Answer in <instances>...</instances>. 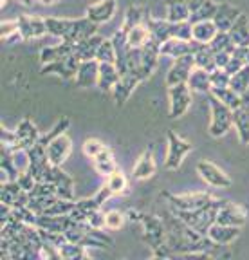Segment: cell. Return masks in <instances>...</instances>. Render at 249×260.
I'll list each match as a JSON object with an SVG mask.
<instances>
[{"label": "cell", "mask_w": 249, "mask_h": 260, "mask_svg": "<svg viewBox=\"0 0 249 260\" xmlns=\"http://www.w3.org/2000/svg\"><path fill=\"white\" fill-rule=\"evenodd\" d=\"M70 152H73V141L67 134L58 136L47 145V157L54 167H61L69 159Z\"/></svg>", "instance_id": "cell-16"}, {"label": "cell", "mask_w": 249, "mask_h": 260, "mask_svg": "<svg viewBox=\"0 0 249 260\" xmlns=\"http://www.w3.org/2000/svg\"><path fill=\"white\" fill-rule=\"evenodd\" d=\"M0 203L13 208H22L29 204V191H25L17 181H6L0 188Z\"/></svg>", "instance_id": "cell-15"}, {"label": "cell", "mask_w": 249, "mask_h": 260, "mask_svg": "<svg viewBox=\"0 0 249 260\" xmlns=\"http://www.w3.org/2000/svg\"><path fill=\"white\" fill-rule=\"evenodd\" d=\"M0 172H2V183H6V181H17L18 175H20V168L17 167L13 154L4 150V148L0 152Z\"/></svg>", "instance_id": "cell-36"}, {"label": "cell", "mask_w": 249, "mask_h": 260, "mask_svg": "<svg viewBox=\"0 0 249 260\" xmlns=\"http://www.w3.org/2000/svg\"><path fill=\"white\" fill-rule=\"evenodd\" d=\"M197 172H199L200 179L213 188H229L233 184L231 177L211 161H199L197 162Z\"/></svg>", "instance_id": "cell-8"}, {"label": "cell", "mask_w": 249, "mask_h": 260, "mask_svg": "<svg viewBox=\"0 0 249 260\" xmlns=\"http://www.w3.org/2000/svg\"><path fill=\"white\" fill-rule=\"evenodd\" d=\"M217 8H219V4H215L213 0H206L204 4L200 6L197 11L192 13L190 22L195 24V22H200V20H213V16H215V13H217Z\"/></svg>", "instance_id": "cell-45"}, {"label": "cell", "mask_w": 249, "mask_h": 260, "mask_svg": "<svg viewBox=\"0 0 249 260\" xmlns=\"http://www.w3.org/2000/svg\"><path fill=\"white\" fill-rule=\"evenodd\" d=\"M47 183H53L54 188H56V193L58 197H63V199H70V201H76L74 199V179L70 177L67 172H63L60 167H54L51 165L47 174H45V179Z\"/></svg>", "instance_id": "cell-9"}, {"label": "cell", "mask_w": 249, "mask_h": 260, "mask_svg": "<svg viewBox=\"0 0 249 260\" xmlns=\"http://www.w3.org/2000/svg\"><path fill=\"white\" fill-rule=\"evenodd\" d=\"M166 4V18L172 22H188L192 16V9H190L186 0H164Z\"/></svg>", "instance_id": "cell-33"}, {"label": "cell", "mask_w": 249, "mask_h": 260, "mask_svg": "<svg viewBox=\"0 0 249 260\" xmlns=\"http://www.w3.org/2000/svg\"><path fill=\"white\" fill-rule=\"evenodd\" d=\"M125 213H121L119 210H111L106 211V230H121V226L125 224Z\"/></svg>", "instance_id": "cell-50"}, {"label": "cell", "mask_w": 249, "mask_h": 260, "mask_svg": "<svg viewBox=\"0 0 249 260\" xmlns=\"http://www.w3.org/2000/svg\"><path fill=\"white\" fill-rule=\"evenodd\" d=\"M83 244H76V242H69L67 240L61 248H58L60 251V258L61 260H82V258H89V253Z\"/></svg>", "instance_id": "cell-39"}, {"label": "cell", "mask_w": 249, "mask_h": 260, "mask_svg": "<svg viewBox=\"0 0 249 260\" xmlns=\"http://www.w3.org/2000/svg\"><path fill=\"white\" fill-rule=\"evenodd\" d=\"M226 203H228V201H224V199H213L211 203H208L202 208H197V210H190V211L172 210V213L179 217L183 222L192 226L195 232L202 233V235H208L209 228L217 222L219 210H221Z\"/></svg>", "instance_id": "cell-3"}, {"label": "cell", "mask_w": 249, "mask_h": 260, "mask_svg": "<svg viewBox=\"0 0 249 260\" xmlns=\"http://www.w3.org/2000/svg\"><path fill=\"white\" fill-rule=\"evenodd\" d=\"M219 29L213 20H200L192 24V40L199 42V44H209Z\"/></svg>", "instance_id": "cell-34"}, {"label": "cell", "mask_w": 249, "mask_h": 260, "mask_svg": "<svg viewBox=\"0 0 249 260\" xmlns=\"http://www.w3.org/2000/svg\"><path fill=\"white\" fill-rule=\"evenodd\" d=\"M209 78H211V87H228L229 80H231V76L224 69H221V67L213 69L209 73Z\"/></svg>", "instance_id": "cell-52"}, {"label": "cell", "mask_w": 249, "mask_h": 260, "mask_svg": "<svg viewBox=\"0 0 249 260\" xmlns=\"http://www.w3.org/2000/svg\"><path fill=\"white\" fill-rule=\"evenodd\" d=\"M209 110H211V121L208 126V134L211 138H222L228 134V130L233 126V109L217 100L213 94H208Z\"/></svg>", "instance_id": "cell-4"}, {"label": "cell", "mask_w": 249, "mask_h": 260, "mask_svg": "<svg viewBox=\"0 0 249 260\" xmlns=\"http://www.w3.org/2000/svg\"><path fill=\"white\" fill-rule=\"evenodd\" d=\"M17 136H18V139H20V145H22L24 150H27V148H31L33 145H37L42 138L40 132H38V128H37V125H34L29 118H24L20 123H18Z\"/></svg>", "instance_id": "cell-25"}, {"label": "cell", "mask_w": 249, "mask_h": 260, "mask_svg": "<svg viewBox=\"0 0 249 260\" xmlns=\"http://www.w3.org/2000/svg\"><path fill=\"white\" fill-rule=\"evenodd\" d=\"M188 87L192 89V92L199 94H209L211 90V78H209V71L200 69V67H193V71L190 73L188 78Z\"/></svg>", "instance_id": "cell-30"}, {"label": "cell", "mask_w": 249, "mask_h": 260, "mask_svg": "<svg viewBox=\"0 0 249 260\" xmlns=\"http://www.w3.org/2000/svg\"><path fill=\"white\" fill-rule=\"evenodd\" d=\"M231 54L233 53H215V63H217V67L224 69L226 65H228V61L231 60Z\"/></svg>", "instance_id": "cell-54"}, {"label": "cell", "mask_w": 249, "mask_h": 260, "mask_svg": "<svg viewBox=\"0 0 249 260\" xmlns=\"http://www.w3.org/2000/svg\"><path fill=\"white\" fill-rule=\"evenodd\" d=\"M106 186L111 188L114 195H127L128 191V179L121 170H116L112 175L106 177Z\"/></svg>", "instance_id": "cell-42"}, {"label": "cell", "mask_w": 249, "mask_h": 260, "mask_svg": "<svg viewBox=\"0 0 249 260\" xmlns=\"http://www.w3.org/2000/svg\"><path fill=\"white\" fill-rule=\"evenodd\" d=\"M195 67V60H193V54H188V56L177 58L173 60L172 67L166 74V87H175L181 85V83H186L190 78V73Z\"/></svg>", "instance_id": "cell-12"}, {"label": "cell", "mask_w": 249, "mask_h": 260, "mask_svg": "<svg viewBox=\"0 0 249 260\" xmlns=\"http://www.w3.org/2000/svg\"><path fill=\"white\" fill-rule=\"evenodd\" d=\"M228 32L237 47H249V18H247V15L242 13Z\"/></svg>", "instance_id": "cell-32"}, {"label": "cell", "mask_w": 249, "mask_h": 260, "mask_svg": "<svg viewBox=\"0 0 249 260\" xmlns=\"http://www.w3.org/2000/svg\"><path fill=\"white\" fill-rule=\"evenodd\" d=\"M87 224H89L90 228H96V230H103V228H106V213H103L101 208H98V210H92L87 215Z\"/></svg>", "instance_id": "cell-51"}, {"label": "cell", "mask_w": 249, "mask_h": 260, "mask_svg": "<svg viewBox=\"0 0 249 260\" xmlns=\"http://www.w3.org/2000/svg\"><path fill=\"white\" fill-rule=\"evenodd\" d=\"M18 32H20L22 40H34V38L44 37L47 31V24L45 18L40 16H31V15H20L18 16Z\"/></svg>", "instance_id": "cell-14"}, {"label": "cell", "mask_w": 249, "mask_h": 260, "mask_svg": "<svg viewBox=\"0 0 249 260\" xmlns=\"http://www.w3.org/2000/svg\"><path fill=\"white\" fill-rule=\"evenodd\" d=\"M197 45L199 42L195 40H184V38H170V40L163 42L161 44L159 53L161 56L164 58H172V60H177V58L188 56V54L195 53Z\"/></svg>", "instance_id": "cell-13"}, {"label": "cell", "mask_w": 249, "mask_h": 260, "mask_svg": "<svg viewBox=\"0 0 249 260\" xmlns=\"http://www.w3.org/2000/svg\"><path fill=\"white\" fill-rule=\"evenodd\" d=\"M193 60H195V67H200V69H206L211 73L213 69H217L215 63V53L213 49L209 47V44H199L193 53Z\"/></svg>", "instance_id": "cell-35"}, {"label": "cell", "mask_w": 249, "mask_h": 260, "mask_svg": "<svg viewBox=\"0 0 249 260\" xmlns=\"http://www.w3.org/2000/svg\"><path fill=\"white\" fill-rule=\"evenodd\" d=\"M217 222L226 224V226H238L242 228L247 222V211L244 206L237 203H226L224 206L219 210V215H217Z\"/></svg>", "instance_id": "cell-17"}, {"label": "cell", "mask_w": 249, "mask_h": 260, "mask_svg": "<svg viewBox=\"0 0 249 260\" xmlns=\"http://www.w3.org/2000/svg\"><path fill=\"white\" fill-rule=\"evenodd\" d=\"M69 54H74V44L61 40L60 44L47 45V47L42 49L40 51V61H42V65H45V63H51V61L61 60V58L69 56Z\"/></svg>", "instance_id": "cell-24"}, {"label": "cell", "mask_w": 249, "mask_h": 260, "mask_svg": "<svg viewBox=\"0 0 249 260\" xmlns=\"http://www.w3.org/2000/svg\"><path fill=\"white\" fill-rule=\"evenodd\" d=\"M127 37H128L130 47H143V45L150 40L152 35H150V29H148L147 22H145V24H139V25H135V27H132L130 31L127 32Z\"/></svg>", "instance_id": "cell-41"}, {"label": "cell", "mask_w": 249, "mask_h": 260, "mask_svg": "<svg viewBox=\"0 0 249 260\" xmlns=\"http://www.w3.org/2000/svg\"><path fill=\"white\" fill-rule=\"evenodd\" d=\"M193 150V145L175 134L173 130H168V152L166 159H164V168L166 170H179L183 165L184 157Z\"/></svg>", "instance_id": "cell-5"}, {"label": "cell", "mask_w": 249, "mask_h": 260, "mask_svg": "<svg viewBox=\"0 0 249 260\" xmlns=\"http://www.w3.org/2000/svg\"><path fill=\"white\" fill-rule=\"evenodd\" d=\"M209 94H213L217 100H221L224 105H228L229 109H233V110L238 109V107L242 105V96L238 92H235L229 85L228 87H211Z\"/></svg>", "instance_id": "cell-37"}, {"label": "cell", "mask_w": 249, "mask_h": 260, "mask_svg": "<svg viewBox=\"0 0 249 260\" xmlns=\"http://www.w3.org/2000/svg\"><path fill=\"white\" fill-rule=\"evenodd\" d=\"M0 37H2V40L4 42L11 40V37L20 38V32H18V18H13V20H2V24H0Z\"/></svg>", "instance_id": "cell-48"}, {"label": "cell", "mask_w": 249, "mask_h": 260, "mask_svg": "<svg viewBox=\"0 0 249 260\" xmlns=\"http://www.w3.org/2000/svg\"><path fill=\"white\" fill-rule=\"evenodd\" d=\"M96 60L99 61V63H103V61H106V63H116V60H118V56H116V47L114 44H112V40H103L101 45H99L98 53H96Z\"/></svg>", "instance_id": "cell-46"}, {"label": "cell", "mask_w": 249, "mask_h": 260, "mask_svg": "<svg viewBox=\"0 0 249 260\" xmlns=\"http://www.w3.org/2000/svg\"><path fill=\"white\" fill-rule=\"evenodd\" d=\"M238 235H240V228L238 226H226V224H219V222L213 224L208 232L209 239L215 240L217 244H222V246L231 244L235 239H238Z\"/></svg>", "instance_id": "cell-27"}, {"label": "cell", "mask_w": 249, "mask_h": 260, "mask_svg": "<svg viewBox=\"0 0 249 260\" xmlns=\"http://www.w3.org/2000/svg\"><path fill=\"white\" fill-rule=\"evenodd\" d=\"M164 199L170 203L172 210H181V211H190V210H197V208L206 206L208 203H211L215 197L208 191H193V193H163Z\"/></svg>", "instance_id": "cell-6"}, {"label": "cell", "mask_w": 249, "mask_h": 260, "mask_svg": "<svg viewBox=\"0 0 249 260\" xmlns=\"http://www.w3.org/2000/svg\"><path fill=\"white\" fill-rule=\"evenodd\" d=\"M157 167H155V154H154V146H147L141 155H139L137 162L132 168V177L135 181H145V179H150L155 174Z\"/></svg>", "instance_id": "cell-20"}, {"label": "cell", "mask_w": 249, "mask_h": 260, "mask_svg": "<svg viewBox=\"0 0 249 260\" xmlns=\"http://www.w3.org/2000/svg\"><path fill=\"white\" fill-rule=\"evenodd\" d=\"M244 65H245V61L242 60V58L238 56V54L235 53V51H233V54H231V60L228 61V65H226V67H224V71L229 74V76H231V74L238 73V71H240L242 67H244Z\"/></svg>", "instance_id": "cell-53"}, {"label": "cell", "mask_w": 249, "mask_h": 260, "mask_svg": "<svg viewBox=\"0 0 249 260\" xmlns=\"http://www.w3.org/2000/svg\"><path fill=\"white\" fill-rule=\"evenodd\" d=\"M121 78L118 65L116 63H99V76H98V87L101 92H112V89L116 87V83Z\"/></svg>", "instance_id": "cell-23"}, {"label": "cell", "mask_w": 249, "mask_h": 260, "mask_svg": "<svg viewBox=\"0 0 249 260\" xmlns=\"http://www.w3.org/2000/svg\"><path fill=\"white\" fill-rule=\"evenodd\" d=\"M106 148V145L103 141H99V139H94V138H89L83 141V154L87 155V157L94 159L96 155L99 154V152H103Z\"/></svg>", "instance_id": "cell-49"}, {"label": "cell", "mask_w": 249, "mask_h": 260, "mask_svg": "<svg viewBox=\"0 0 249 260\" xmlns=\"http://www.w3.org/2000/svg\"><path fill=\"white\" fill-rule=\"evenodd\" d=\"M161 44L155 38L150 37V40L141 47V80H148L154 74V71L157 69L161 58Z\"/></svg>", "instance_id": "cell-11"}, {"label": "cell", "mask_w": 249, "mask_h": 260, "mask_svg": "<svg viewBox=\"0 0 249 260\" xmlns=\"http://www.w3.org/2000/svg\"><path fill=\"white\" fill-rule=\"evenodd\" d=\"M141 83H143V81L135 76H121L119 78V81L116 83L114 89H112V98H114L116 105L118 107L125 105V103L128 102V98L132 96V92H134Z\"/></svg>", "instance_id": "cell-22"}, {"label": "cell", "mask_w": 249, "mask_h": 260, "mask_svg": "<svg viewBox=\"0 0 249 260\" xmlns=\"http://www.w3.org/2000/svg\"><path fill=\"white\" fill-rule=\"evenodd\" d=\"M69 126H70V119L69 118H61V119H58L56 121V125L53 126V130H49L45 136H42L40 138V143L42 145H49L51 141H53L54 138H58V136H61V134H65L67 130H69Z\"/></svg>", "instance_id": "cell-47"}, {"label": "cell", "mask_w": 249, "mask_h": 260, "mask_svg": "<svg viewBox=\"0 0 249 260\" xmlns=\"http://www.w3.org/2000/svg\"><path fill=\"white\" fill-rule=\"evenodd\" d=\"M0 143H2V148L8 152H18V150H24L20 145V139L17 136V130H8L2 126L0 130Z\"/></svg>", "instance_id": "cell-44"}, {"label": "cell", "mask_w": 249, "mask_h": 260, "mask_svg": "<svg viewBox=\"0 0 249 260\" xmlns=\"http://www.w3.org/2000/svg\"><path fill=\"white\" fill-rule=\"evenodd\" d=\"M128 219L143 224V240L150 246L155 258H170L173 253L166 246V224L157 215H148L143 211L128 210Z\"/></svg>", "instance_id": "cell-1"}, {"label": "cell", "mask_w": 249, "mask_h": 260, "mask_svg": "<svg viewBox=\"0 0 249 260\" xmlns=\"http://www.w3.org/2000/svg\"><path fill=\"white\" fill-rule=\"evenodd\" d=\"M103 40H105V38L99 37V35H92V37L85 38V40L78 42V44H74V54H76L80 60H94L96 53H98V49Z\"/></svg>", "instance_id": "cell-29"}, {"label": "cell", "mask_w": 249, "mask_h": 260, "mask_svg": "<svg viewBox=\"0 0 249 260\" xmlns=\"http://www.w3.org/2000/svg\"><path fill=\"white\" fill-rule=\"evenodd\" d=\"M116 9H118V2L116 0H99V2L90 4L87 8L85 16L99 25L105 24V22H111L116 15Z\"/></svg>", "instance_id": "cell-19"}, {"label": "cell", "mask_w": 249, "mask_h": 260, "mask_svg": "<svg viewBox=\"0 0 249 260\" xmlns=\"http://www.w3.org/2000/svg\"><path fill=\"white\" fill-rule=\"evenodd\" d=\"M168 96H170V118L177 119L188 112L192 105V89L188 87V83L168 87Z\"/></svg>", "instance_id": "cell-7"}, {"label": "cell", "mask_w": 249, "mask_h": 260, "mask_svg": "<svg viewBox=\"0 0 249 260\" xmlns=\"http://www.w3.org/2000/svg\"><path fill=\"white\" fill-rule=\"evenodd\" d=\"M92 165H94V170L98 172L99 175H103V177H109V175H112L116 170H119L118 162H116L114 155H112V150L109 146L92 159Z\"/></svg>", "instance_id": "cell-31"}, {"label": "cell", "mask_w": 249, "mask_h": 260, "mask_svg": "<svg viewBox=\"0 0 249 260\" xmlns=\"http://www.w3.org/2000/svg\"><path fill=\"white\" fill-rule=\"evenodd\" d=\"M229 87H231L235 92H238L240 96H244L249 89V65H244L238 73L231 74V80H229Z\"/></svg>", "instance_id": "cell-43"}, {"label": "cell", "mask_w": 249, "mask_h": 260, "mask_svg": "<svg viewBox=\"0 0 249 260\" xmlns=\"http://www.w3.org/2000/svg\"><path fill=\"white\" fill-rule=\"evenodd\" d=\"M47 24V31L49 35L61 38V40L70 42V44H78V42L85 40V38L96 35L98 24L89 20L87 16L83 18H58V16H47L45 18Z\"/></svg>", "instance_id": "cell-2"}, {"label": "cell", "mask_w": 249, "mask_h": 260, "mask_svg": "<svg viewBox=\"0 0 249 260\" xmlns=\"http://www.w3.org/2000/svg\"><path fill=\"white\" fill-rule=\"evenodd\" d=\"M42 6H53V4H56L58 0H38Z\"/></svg>", "instance_id": "cell-56"}, {"label": "cell", "mask_w": 249, "mask_h": 260, "mask_svg": "<svg viewBox=\"0 0 249 260\" xmlns=\"http://www.w3.org/2000/svg\"><path fill=\"white\" fill-rule=\"evenodd\" d=\"M147 16H148V13L145 8H141V6H130V8L127 9V13H125L121 29L125 32H128L132 27H135V25L145 24V22H147Z\"/></svg>", "instance_id": "cell-38"}, {"label": "cell", "mask_w": 249, "mask_h": 260, "mask_svg": "<svg viewBox=\"0 0 249 260\" xmlns=\"http://www.w3.org/2000/svg\"><path fill=\"white\" fill-rule=\"evenodd\" d=\"M233 125L237 128L238 139L242 145H249V105L242 103L238 109L233 110Z\"/></svg>", "instance_id": "cell-26"}, {"label": "cell", "mask_w": 249, "mask_h": 260, "mask_svg": "<svg viewBox=\"0 0 249 260\" xmlns=\"http://www.w3.org/2000/svg\"><path fill=\"white\" fill-rule=\"evenodd\" d=\"M105 230V228H103ZM103 230H96L90 228L89 232L83 235L82 244L85 248H99V249H112L114 248V240L109 233H105Z\"/></svg>", "instance_id": "cell-28"}, {"label": "cell", "mask_w": 249, "mask_h": 260, "mask_svg": "<svg viewBox=\"0 0 249 260\" xmlns=\"http://www.w3.org/2000/svg\"><path fill=\"white\" fill-rule=\"evenodd\" d=\"M20 4H24L25 8H31V6H34V2H38V0H18Z\"/></svg>", "instance_id": "cell-55"}, {"label": "cell", "mask_w": 249, "mask_h": 260, "mask_svg": "<svg viewBox=\"0 0 249 260\" xmlns=\"http://www.w3.org/2000/svg\"><path fill=\"white\" fill-rule=\"evenodd\" d=\"M209 47L213 49V53H233L237 49V45L231 40L228 31H219L215 38L209 42Z\"/></svg>", "instance_id": "cell-40"}, {"label": "cell", "mask_w": 249, "mask_h": 260, "mask_svg": "<svg viewBox=\"0 0 249 260\" xmlns=\"http://www.w3.org/2000/svg\"><path fill=\"white\" fill-rule=\"evenodd\" d=\"M98 76H99V61L96 60H82L80 67H78L74 83L76 87L82 89H89V87L98 85Z\"/></svg>", "instance_id": "cell-18"}, {"label": "cell", "mask_w": 249, "mask_h": 260, "mask_svg": "<svg viewBox=\"0 0 249 260\" xmlns=\"http://www.w3.org/2000/svg\"><path fill=\"white\" fill-rule=\"evenodd\" d=\"M240 15H242V11L238 8L231 6L229 2H222V4H219V8H217L213 22H215L219 31H229Z\"/></svg>", "instance_id": "cell-21"}, {"label": "cell", "mask_w": 249, "mask_h": 260, "mask_svg": "<svg viewBox=\"0 0 249 260\" xmlns=\"http://www.w3.org/2000/svg\"><path fill=\"white\" fill-rule=\"evenodd\" d=\"M80 58L76 54H69V56L61 58V60L51 61V63L42 65V74L47 76V74H56V76L63 78V80H74L78 73V67H80Z\"/></svg>", "instance_id": "cell-10"}]
</instances>
